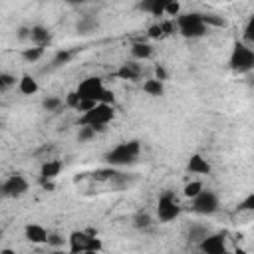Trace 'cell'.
Here are the masks:
<instances>
[{"label": "cell", "mask_w": 254, "mask_h": 254, "mask_svg": "<svg viewBox=\"0 0 254 254\" xmlns=\"http://www.w3.org/2000/svg\"><path fill=\"white\" fill-rule=\"evenodd\" d=\"M54 179H44V177H40V185L46 189V190H54V183H52Z\"/></svg>", "instance_id": "60d3db41"}, {"label": "cell", "mask_w": 254, "mask_h": 254, "mask_svg": "<svg viewBox=\"0 0 254 254\" xmlns=\"http://www.w3.org/2000/svg\"><path fill=\"white\" fill-rule=\"evenodd\" d=\"M206 26H226V20L220 18V16H214V14H202Z\"/></svg>", "instance_id": "f1b7e54d"}, {"label": "cell", "mask_w": 254, "mask_h": 254, "mask_svg": "<svg viewBox=\"0 0 254 254\" xmlns=\"http://www.w3.org/2000/svg\"><path fill=\"white\" fill-rule=\"evenodd\" d=\"M169 0H141L139 2V10L151 14V16H163L165 8H167Z\"/></svg>", "instance_id": "5bb4252c"}, {"label": "cell", "mask_w": 254, "mask_h": 254, "mask_svg": "<svg viewBox=\"0 0 254 254\" xmlns=\"http://www.w3.org/2000/svg\"><path fill=\"white\" fill-rule=\"evenodd\" d=\"M95 129L91 127V125H81L79 127V131H77V141L79 143H83V141H89V139H93L95 137Z\"/></svg>", "instance_id": "484cf974"}, {"label": "cell", "mask_w": 254, "mask_h": 254, "mask_svg": "<svg viewBox=\"0 0 254 254\" xmlns=\"http://www.w3.org/2000/svg\"><path fill=\"white\" fill-rule=\"evenodd\" d=\"M99 103H109V105H113V103H115V95H113V91L103 89V93H101V97H99Z\"/></svg>", "instance_id": "d590c367"}, {"label": "cell", "mask_w": 254, "mask_h": 254, "mask_svg": "<svg viewBox=\"0 0 254 254\" xmlns=\"http://www.w3.org/2000/svg\"><path fill=\"white\" fill-rule=\"evenodd\" d=\"M30 34H32V28H18V40H26V38H30Z\"/></svg>", "instance_id": "ab89813d"}, {"label": "cell", "mask_w": 254, "mask_h": 254, "mask_svg": "<svg viewBox=\"0 0 254 254\" xmlns=\"http://www.w3.org/2000/svg\"><path fill=\"white\" fill-rule=\"evenodd\" d=\"M133 226H135L137 230H149V228L153 226V220H151V216H149L147 212H139V214H135V218H133Z\"/></svg>", "instance_id": "44dd1931"}, {"label": "cell", "mask_w": 254, "mask_h": 254, "mask_svg": "<svg viewBox=\"0 0 254 254\" xmlns=\"http://www.w3.org/2000/svg\"><path fill=\"white\" fill-rule=\"evenodd\" d=\"M141 153V143L139 141H123L119 145H115L111 151L105 153V163L111 167H123V165H131L137 161Z\"/></svg>", "instance_id": "6da1fadb"}, {"label": "cell", "mask_w": 254, "mask_h": 254, "mask_svg": "<svg viewBox=\"0 0 254 254\" xmlns=\"http://www.w3.org/2000/svg\"><path fill=\"white\" fill-rule=\"evenodd\" d=\"M200 190H202V183H200V181H190V183H187V185H185L183 194H185L187 198H190V200H192Z\"/></svg>", "instance_id": "603a6c76"}, {"label": "cell", "mask_w": 254, "mask_h": 254, "mask_svg": "<svg viewBox=\"0 0 254 254\" xmlns=\"http://www.w3.org/2000/svg\"><path fill=\"white\" fill-rule=\"evenodd\" d=\"M244 40L250 42V44H254V16H250V20L244 26Z\"/></svg>", "instance_id": "1f68e13d"}, {"label": "cell", "mask_w": 254, "mask_h": 254, "mask_svg": "<svg viewBox=\"0 0 254 254\" xmlns=\"http://www.w3.org/2000/svg\"><path fill=\"white\" fill-rule=\"evenodd\" d=\"M238 210L240 212H254V192H250L248 196H244L238 202Z\"/></svg>", "instance_id": "4316f807"}, {"label": "cell", "mask_w": 254, "mask_h": 254, "mask_svg": "<svg viewBox=\"0 0 254 254\" xmlns=\"http://www.w3.org/2000/svg\"><path fill=\"white\" fill-rule=\"evenodd\" d=\"M64 240H65V238H62L60 234H56V232H50V234H48V242H46V244H48V246H54V248H58V246H64Z\"/></svg>", "instance_id": "d6a6232c"}, {"label": "cell", "mask_w": 254, "mask_h": 254, "mask_svg": "<svg viewBox=\"0 0 254 254\" xmlns=\"http://www.w3.org/2000/svg\"><path fill=\"white\" fill-rule=\"evenodd\" d=\"M99 24H97V20L95 18H91V16H83L79 22H77V34H81V36H87V34H91V32H95V28H97Z\"/></svg>", "instance_id": "ffe728a7"}, {"label": "cell", "mask_w": 254, "mask_h": 254, "mask_svg": "<svg viewBox=\"0 0 254 254\" xmlns=\"http://www.w3.org/2000/svg\"><path fill=\"white\" fill-rule=\"evenodd\" d=\"M67 4H83V2H87V0H65Z\"/></svg>", "instance_id": "b9f144b4"}, {"label": "cell", "mask_w": 254, "mask_h": 254, "mask_svg": "<svg viewBox=\"0 0 254 254\" xmlns=\"http://www.w3.org/2000/svg\"><path fill=\"white\" fill-rule=\"evenodd\" d=\"M177 32L187 38V40H196V38H202L206 32H208V26L202 18V14H196V12H189V14H181L177 16Z\"/></svg>", "instance_id": "7a4b0ae2"}, {"label": "cell", "mask_w": 254, "mask_h": 254, "mask_svg": "<svg viewBox=\"0 0 254 254\" xmlns=\"http://www.w3.org/2000/svg\"><path fill=\"white\" fill-rule=\"evenodd\" d=\"M187 169H189L190 173H194V175H208V173H210L208 161H206L202 155H198V153L190 155V159H189V163H187Z\"/></svg>", "instance_id": "4fadbf2b"}, {"label": "cell", "mask_w": 254, "mask_h": 254, "mask_svg": "<svg viewBox=\"0 0 254 254\" xmlns=\"http://www.w3.org/2000/svg\"><path fill=\"white\" fill-rule=\"evenodd\" d=\"M12 85H16V77L12 75V73H0V87L6 91L8 87H12Z\"/></svg>", "instance_id": "f546056e"}, {"label": "cell", "mask_w": 254, "mask_h": 254, "mask_svg": "<svg viewBox=\"0 0 254 254\" xmlns=\"http://www.w3.org/2000/svg\"><path fill=\"white\" fill-rule=\"evenodd\" d=\"M62 105H64V101H62L60 97H56V95H48V97L42 101V107H44L46 111H60Z\"/></svg>", "instance_id": "d4e9b609"}, {"label": "cell", "mask_w": 254, "mask_h": 254, "mask_svg": "<svg viewBox=\"0 0 254 254\" xmlns=\"http://www.w3.org/2000/svg\"><path fill=\"white\" fill-rule=\"evenodd\" d=\"M24 234H26V240L32 242V244H44L48 242V230L42 226V224H28L24 228Z\"/></svg>", "instance_id": "8fae6325"}, {"label": "cell", "mask_w": 254, "mask_h": 254, "mask_svg": "<svg viewBox=\"0 0 254 254\" xmlns=\"http://www.w3.org/2000/svg\"><path fill=\"white\" fill-rule=\"evenodd\" d=\"M228 65L234 73H248L254 69V50L248 48L246 44H234L230 52Z\"/></svg>", "instance_id": "277c9868"}, {"label": "cell", "mask_w": 254, "mask_h": 254, "mask_svg": "<svg viewBox=\"0 0 254 254\" xmlns=\"http://www.w3.org/2000/svg\"><path fill=\"white\" fill-rule=\"evenodd\" d=\"M69 252L77 254V252H97L103 248L101 238H97L93 232H85V230H73L69 234Z\"/></svg>", "instance_id": "5b68a950"}, {"label": "cell", "mask_w": 254, "mask_h": 254, "mask_svg": "<svg viewBox=\"0 0 254 254\" xmlns=\"http://www.w3.org/2000/svg\"><path fill=\"white\" fill-rule=\"evenodd\" d=\"M198 250L200 252H206V254H224L226 252V240H224V234L222 232H216V234H206L200 242H198Z\"/></svg>", "instance_id": "30bf717a"}, {"label": "cell", "mask_w": 254, "mask_h": 254, "mask_svg": "<svg viewBox=\"0 0 254 254\" xmlns=\"http://www.w3.org/2000/svg\"><path fill=\"white\" fill-rule=\"evenodd\" d=\"M179 12H181L179 0H169V4H167V8H165V14H169V16H179Z\"/></svg>", "instance_id": "836d02e7"}, {"label": "cell", "mask_w": 254, "mask_h": 254, "mask_svg": "<svg viewBox=\"0 0 254 254\" xmlns=\"http://www.w3.org/2000/svg\"><path fill=\"white\" fill-rule=\"evenodd\" d=\"M115 75L119 79H127V81H137L141 77V65L137 62H125L117 71Z\"/></svg>", "instance_id": "7c38bea8"}, {"label": "cell", "mask_w": 254, "mask_h": 254, "mask_svg": "<svg viewBox=\"0 0 254 254\" xmlns=\"http://www.w3.org/2000/svg\"><path fill=\"white\" fill-rule=\"evenodd\" d=\"M28 189H30V185H28L26 177L20 175V173H14V175H10L2 183V196H6V198H18V196L26 194Z\"/></svg>", "instance_id": "ba28073f"}, {"label": "cell", "mask_w": 254, "mask_h": 254, "mask_svg": "<svg viewBox=\"0 0 254 254\" xmlns=\"http://www.w3.org/2000/svg\"><path fill=\"white\" fill-rule=\"evenodd\" d=\"M30 40L34 42V46H40V48H46L52 40L50 36V30L46 26H32V34H30Z\"/></svg>", "instance_id": "9a60e30c"}, {"label": "cell", "mask_w": 254, "mask_h": 254, "mask_svg": "<svg viewBox=\"0 0 254 254\" xmlns=\"http://www.w3.org/2000/svg\"><path fill=\"white\" fill-rule=\"evenodd\" d=\"M192 210L196 214H202V216H208V214H214L218 210V196L212 192V190H200L194 198H192Z\"/></svg>", "instance_id": "52a82bcc"}, {"label": "cell", "mask_w": 254, "mask_h": 254, "mask_svg": "<svg viewBox=\"0 0 254 254\" xmlns=\"http://www.w3.org/2000/svg\"><path fill=\"white\" fill-rule=\"evenodd\" d=\"M159 24H161V30H163V38L169 36V34H173L175 28H177V24H173V22H169V20H167V22H159Z\"/></svg>", "instance_id": "74e56055"}, {"label": "cell", "mask_w": 254, "mask_h": 254, "mask_svg": "<svg viewBox=\"0 0 254 254\" xmlns=\"http://www.w3.org/2000/svg\"><path fill=\"white\" fill-rule=\"evenodd\" d=\"M143 91L147 95H153V97H161L165 93V85H163V79L159 77H151L143 83Z\"/></svg>", "instance_id": "ac0fdd59"}, {"label": "cell", "mask_w": 254, "mask_h": 254, "mask_svg": "<svg viewBox=\"0 0 254 254\" xmlns=\"http://www.w3.org/2000/svg\"><path fill=\"white\" fill-rule=\"evenodd\" d=\"M79 101H81V97H79L77 91H69V93L65 95V105L71 107V109H77V107H79Z\"/></svg>", "instance_id": "4dcf8cb0"}, {"label": "cell", "mask_w": 254, "mask_h": 254, "mask_svg": "<svg viewBox=\"0 0 254 254\" xmlns=\"http://www.w3.org/2000/svg\"><path fill=\"white\" fill-rule=\"evenodd\" d=\"M69 60H71V52H67V50H60V52L54 56V62H52V64H54L56 67H60V65H65Z\"/></svg>", "instance_id": "83f0119b"}, {"label": "cell", "mask_w": 254, "mask_h": 254, "mask_svg": "<svg viewBox=\"0 0 254 254\" xmlns=\"http://www.w3.org/2000/svg\"><path fill=\"white\" fill-rule=\"evenodd\" d=\"M149 38H153V40H159V38H163V30H161V24H153L151 28H149Z\"/></svg>", "instance_id": "e575fe53"}, {"label": "cell", "mask_w": 254, "mask_h": 254, "mask_svg": "<svg viewBox=\"0 0 254 254\" xmlns=\"http://www.w3.org/2000/svg\"><path fill=\"white\" fill-rule=\"evenodd\" d=\"M18 89H20V93H24V95H34V93L38 91V81H36L30 73H24V75L18 79Z\"/></svg>", "instance_id": "e0dca14e"}, {"label": "cell", "mask_w": 254, "mask_h": 254, "mask_svg": "<svg viewBox=\"0 0 254 254\" xmlns=\"http://www.w3.org/2000/svg\"><path fill=\"white\" fill-rule=\"evenodd\" d=\"M206 234H208V228L202 226V224H192V226L189 228V240H192V242H196V244H198Z\"/></svg>", "instance_id": "7402d4cb"}, {"label": "cell", "mask_w": 254, "mask_h": 254, "mask_svg": "<svg viewBox=\"0 0 254 254\" xmlns=\"http://www.w3.org/2000/svg\"><path fill=\"white\" fill-rule=\"evenodd\" d=\"M42 56H44V48H40V46L26 48V50L22 52V58H24L26 62H36V60H40Z\"/></svg>", "instance_id": "cb8c5ba5"}, {"label": "cell", "mask_w": 254, "mask_h": 254, "mask_svg": "<svg viewBox=\"0 0 254 254\" xmlns=\"http://www.w3.org/2000/svg\"><path fill=\"white\" fill-rule=\"evenodd\" d=\"M60 171H62V161L54 159V161H48V163L42 165L40 177H44V179H56L60 175Z\"/></svg>", "instance_id": "d6986e66"}, {"label": "cell", "mask_w": 254, "mask_h": 254, "mask_svg": "<svg viewBox=\"0 0 254 254\" xmlns=\"http://www.w3.org/2000/svg\"><path fill=\"white\" fill-rule=\"evenodd\" d=\"M131 56L137 60V62H143V60H149L153 56V48L145 42H135L131 46Z\"/></svg>", "instance_id": "2e32d148"}, {"label": "cell", "mask_w": 254, "mask_h": 254, "mask_svg": "<svg viewBox=\"0 0 254 254\" xmlns=\"http://www.w3.org/2000/svg\"><path fill=\"white\" fill-rule=\"evenodd\" d=\"M181 214V206L177 198L171 192H163L157 202V220L159 222H171Z\"/></svg>", "instance_id": "8992f818"}, {"label": "cell", "mask_w": 254, "mask_h": 254, "mask_svg": "<svg viewBox=\"0 0 254 254\" xmlns=\"http://www.w3.org/2000/svg\"><path fill=\"white\" fill-rule=\"evenodd\" d=\"M97 105V101H93V99H81L79 101V107H77V111H89V109H93Z\"/></svg>", "instance_id": "8d00e7d4"}, {"label": "cell", "mask_w": 254, "mask_h": 254, "mask_svg": "<svg viewBox=\"0 0 254 254\" xmlns=\"http://www.w3.org/2000/svg\"><path fill=\"white\" fill-rule=\"evenodd\" d=\"M103 81H101V77H95V75H91V77H85L79 85H77V93H79V97L81 99H93V101H97L99 103V97H101V93H103Z\"/></svg>", "instance_id": "9c48e42d"}, {"label": "cell", "mask_w": 254, "mask_h": 254, "mask_svg": "<svg viewBox=\"0 0 254 254\" xmlns=\"http://www.w3.org/2000/svg\"><path fill=\"white\" fill-rule=\"evenodd\" d=\"M113 117H115L113 105H109V103H97L93 109L81 113L79 125H91L95 131H103L105 125H107Z\"/></svg>", "instance_id": "3957f363"}, {"label": "cell", "mask_w": 254, "mask_h": 254, "mask_svg": "<svg viewBox=\"0 0 254 254\" xmlns=\"http://www.w3.org/2000/svg\"><path fill=\"white\" fill-rule=\"evenodd\" d=\"M155 77H159V79H163V81L167 79V69H165L161 64L155 65Z\"/></svg>", "instance_id": "f35d334b"}]
</instances>
